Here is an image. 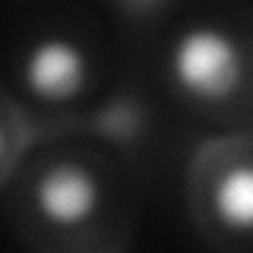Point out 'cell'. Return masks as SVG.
<instances>
[{
    "mask_svg": "<svg viewBox=\"0 0 253 253\" xmlns=\"http://www.w3.org/2000/svg\"><path fill=\"white\" fill-rule=\"evenodd\" d=\"M168 70L180 92L200 101H225L241 92L247 57L241 42L218 26H193L171 44Z\"/></svg>",
    "mask_w": 253,
    "mask_h": 253,
    "instance_id": "1",
    "label": "cell"
},
{
    "mask_svg": "<svg viewBox=\"0 0 253 253\" xmlns=\"http://www.w3.org/2000/svg\"><path fill=\"white\" fill-rule=\"evenodd\" d=\"M35 209L54 228H79L85 225L101 206V187L85 165L57 162L42 171L35 180Z\"/></svg>",
    "mask_w": 253,
    "mask_h": 253,
    "instance_id": "2",
    "label": "cell"
},
{
    "mask_svg": "<svg viewBox=\"0 0 253 253\" xmlns=\"http://www.w3.org/2000/svg\"><path fill=\"white\" fill-rule=\"evenodd\" d=\"M89 79V57L83 44L63 35H47L29 47L22 60V83L42 101H70Z\"/></svg>",
    "mask_w": 253,
    "mask_h": 253,
    "instance_id": "3",
    "label": "cell"
},
{
    "mask_svg": "<svg viewBox=\"0 0 253 253\" xmlns=\"http://www.w3.org/2000/svg\"><path fill=\"white\" fill-rule=\"evenodd\" d=\"M212 212L228 231H253V162H237L212 187Z\"/></svg>",
    "mask_w": 253,
    "mask_h": 253,
    "instance_id": "4",
    "label": "cell"
},
{
    "mask_svg": "<svg viewBox=\"0 0 253 253\" xmlns=\"http://www.w3.org/2000/svg\"><path fill=\"white\" fill-rule=\"evenodd\" d=\"M3 152H6V133H3V126H0V162H3Z\"/></svg>",
    "mask_w": 253,
    "mask_h": 253,
    "instance_id": "5",
    "label": "cell"
}]
</instances>
